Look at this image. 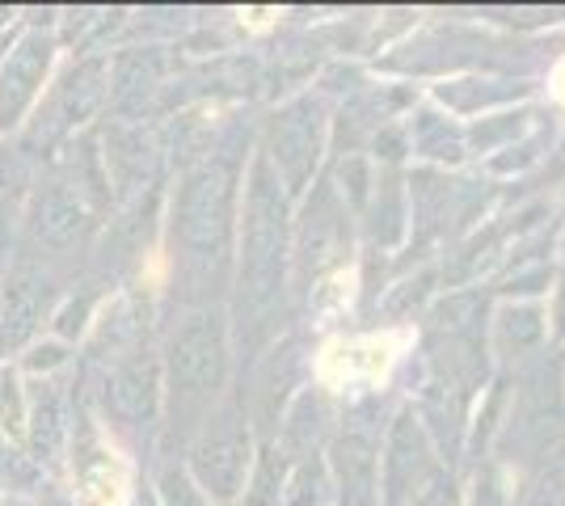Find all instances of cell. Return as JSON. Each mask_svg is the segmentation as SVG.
<instances>
[{
    "label": "cell",
    "mask_w": 565,
    "mask_h": 506,
    "mask_svg": "<svg viewBox=\"0 0 565 506\" xmlns=\"http://www.w3.org/2000/svg\"><path fill=\"white\" fill-rule=\"evenodd\" d=\"M94 283H85L81 291H68V295H60V304H55V313H51V337L55 342H76V337H85L94 330L97 313H102V291H89Z\"/></svg>",
    "instance_id": "obj_15"
},
{
    "label": "cell",
    "mask_w": 565,
    "mask_h": 506,
    "mask_svg": "<svg viewBox=\"0 0 565 506\" xmlns=\"http://www.w3.org/2000/svg\"><path fill=\"white\" fill-rule=\"evenodd\" d=\"M233 173L207 161V165L190 169L173 191V245H182V258L212 262L224 258L228 233H233Z\"/></svg>",
    "instance_id": "obj_4"
},
{
    "label": "cell",
    "mask_w": 565,
    "mask_h": 506,
    "mask_svg": "<svg viewBox=\"0 0 565 506\" xmlns=\"http://www.w3.org/2000/svg\"><path fill=\"white\" fill-rule=\"evenodd\" d=\"M97 216L102 212L89 207L64 177H39L30 186V198H25V212H22V233H25L22 254L51 266V258L72 254L76 245L94 233L97 224H102Z\"/></svg>",
    "instance_id": "obj_5"
},
{
    "label": "cell",
    "mask_w": 565,
    "mask_h": 506,
    "mask_svg": "<svg viewBox=\"0 0 565 506\" xmlns=\"http://www.w3.org/2000/svg\"><path fill=\"white\" fill-rule=\"evenodd\" d=\"M72 363V346L68 342H55V337H43L34 346L22 351V372L34 376V380H55V372H64Z\"/></svg>",
    "instance_id": "obj_17"
},
{
    "label": "cell",
    "mask_w": 565,
    "mask_h": 506,
    "mask_svg": "<svg viewBox=\"0 0 565 506\" xmlns=\"http://www.w3.org/2000/svg\"><path fill=\"white\" fill-rule=\"evenodd\" d=\"M282 279V194L266 161L249 173L245 198V245H241V300L262 313L279 300Z\"/></svg>",
    "instance_id": "obj_3"
},
{
    "label": "cell",
    "mask_w": 565,
    "mask_h": 506,
    "mask_svg": "<svg viewBox=\"0 0 565 506\" xmlns=\"http://www.w3.org/2000/svg\"><path fill=\"white\" fill-rule=\"evenodd\" d=\"M30 186H34V177H30V157L18 148V140H13V144H0V262H4L9 249H13V233H18V224H22Z\"/></svg>",
    "instance_id": "obj_13"
},
{
    "label": "cell",
    "mask_w": 565,
    "mask_h": 506,
    "mask_svg": "<svg viewBox=\"0 0 565 506\" xmlns=\"http://www.w3.org/2000/svg\"><path fill=\"white\" fill-rule=\"evenodd\" d=\"M55 51H60L55 30L22 25L13 47L0 55V140L18 136L34 115V106L43 101L51 68H55Z\"/></svg>",
    "instance_id": "obj_7"
},
{
    "label": "cell",
    "mask_w": 565,
    "mask_h": 506,
    "mask_svg": "<svg viewBox=\"0 0 565 506\" xmlns=\"http://www.w3.org/2000/svg\"><path fill=\"white\" fill-rule=\"evenodd\" d=\"M60 279L47 262L18 254L13 266L0 274V359L22 355L25 346L39 342V330L51 321L60 304Z\"/></svg>",
    "instance_id": "obj_6"
},
{
    "label": "cell",
    "mask_w": 565,
    "mask_h": 506,
    "mask_svg": "<svg viewBox=\"0 0 565 506\" xmlns=\"http://www.w3.org/2000/svg\"><path fill=\"white\" fill-rule=\"evenodd\" d=\"M190 469H194L199 485L212 494L215 503H228V498L241 494L245 469H249V443H245V431H241L236 413L207 418L203 434L190 448Z\"/></svg>",
    "instance_id": "obj_9"
},
{
    "label": "cell",
    "mask_w": 565,
    "mask_h": 506,
    "mask_svg": "<svg viewBox=\"0 0 565 506\" xmlns=\"http://www.w3.org/2000/svg\"><path fill=\"white\" fill-rule=\"evenodd\" d=\"M166 60L157 47H131L110 60V106L115 119H140L143 101L161 89Z\"/></svg>",
    "instance_id": "obj_12"
},
{
    "label": "cell",
    "mask_w": 565,
    "mask_h": 506,
    "mask_svg": "<svg viewBox=\"0 0 565 506\" xmlns=\"http://www.w3.org/2000/svg\"><path fill=\"white\" fill-rule=\"evenodd\" d=\"M270 152H275V165H279L291 182H300V173L308 169V157H312V122L305 119V110H287V115L275 122Z\"/></svg>",
    "instance_id": "obj_14"
},
{
    "label": "cell",
    "mask_w": 565,
    "mask_h": 506,
    "mask_svg": "<svg viewBox=\"0 0 565 506\" xmlns=\"http://www.w3.org/2000/svg\"><path fill=\"white\" fill-rule=\"evenodd\" d=\"M0 443H25V385L18 367H0Z\"/></svg>",
    "instance_id": "obj_16"
},
{
    "label": "cell",
    "mask_w": 565,
    "mask_h": 506,
    "mask_svg": "<svg viewBox=\"0 0 565 506\" xmlns=\"http://www.w3.org/2000/svg\"><path fill=\"white\" fill-rule=\"evenodd\" d=\"M72 443L68 397L60 392V380H34L25 388V443L22 452L39 469H60Z\"/></svg>",
    "instance_id": "obj_11"
},
{
    "label": "cell",
    "mask_w": 565,
    "mask_h": 506,
    "mask_svg": "<svg viewBox=\"0 0 565 506\" xmlns=\"http://www.w3.org/2000/svg\"><path fill=\"white\" fill-rule=\"evenodd\" d=\"M110 106V55H72L60 68V76L47 85L43 101L18 131V148L30 152H51L76 140L89 122Z\"/></svg>",
    "instance_id": "obj_1"
},
{
    "label": "cell",
    "mask_w": 565,
    "mask_h": 506,
    "mask_svg": "<svg viewBox=\"0 0 565 506\" xmlns=\"http://www.w3.org/2000/svg\"><path fill=\"white\" fill-rule=\"evenodd\" d=\"M97 152L106 165L110 198L127 203L152 191V173H157V144L143 131L140 119H106L97 131Z\"/></svg>",
    "instance_id": "obj_10"
},
{
    "label": "cell",
    "mask_w": 565,
    "mask_h": 506,
    "mask_svg": "<svg viewBox=\"0 0 565 506\" xmlns=\"http://www.w3.org/2000/svg\"><path fill=\"white\" fill-rule=\"evenodd\" d=\"M224 367H228V346H224V321L207 309L190 313L178 321V330L166 346V376L173 413H203L220 385H224Z\"/></svg>",
    "instance_id": "obj_2"
},
{
    "label": "cell",
    "mask_w": 565,
    "mask_h": 506,
    "mask_svg": "<svg viewBox=\"0 0 565 506\" xmlns=\"http://www.w3.org/2000/svg\"><path fill=\"white\" fill-rule=\"evenodd\" d=\"M161 392H166V376H161L157 355H148V351L118 355L102 376V418H106V427L148 431L161 413Z\"/></svg>",
    "instance_id": "obj_8"
}]
</instances>
